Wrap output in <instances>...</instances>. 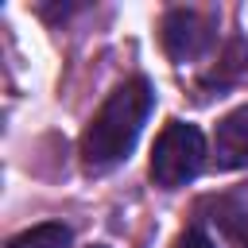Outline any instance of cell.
<instances>
[{
  "label": "cell",
  "instance_id": "6da1fadb",
  "mask_svg": "<svg viewBox=\"0 0 248 248\" xmlns=\"http://www.w3.org/2000/svg\"><path fill=\"white\" fill-rule=\"evenodd\" d=\"M155 105V93L143 78H132L124 85H116L105 105L97 108V116L89 120L85 136H81V159L89 170H108L120 159H128V151L136 147L147 112Z\"/></svg>",
  "mask_w": 248,
  "mask_h": 248
},
{
  "label": "cell",
  "instance_id": "7a4b0ae2",
  "mask_svg": "<svg viewBox=\"0 0 248 248\" xmlns=\"http://www.w3.org/2000/svg\"><path fill=\"white\" fill-rule=\"evenodd\" d=\"M202 167H205V136L186 120H170L159 132L155 147H151V178H155V186L178 190V186L194 182L202 174Z\"/></svg>",
  "mask_w": 248,
  "mask_h": 248
},
{
  "label": "cell",
  "instance_id": "3957f363",
  "mask_svg": "<svg viewBox=\"0 0 248 248\" xmlns=\"http://www.w3.org/2000/svg\"><path fill=\"white\" fill-rule=\"evenodd\" d=\"M213 43V19L198 8H170L163 16V46L174 62H194Z\"/></svg>",
  "mask_w": 248,
  "mask_h": 248
},
{
  "label": "cell",
  "instance_id": "277c9868",
  "mask_svg": "<svg viewBox=\"0 0 248 248\" xmlns=\"http://www.w3.org/2000/svg\"><path fill=\"white\" fill-rule=\"evenodd\" d=\"M213 155H217V167H225V170L248 167V105L232 108V112L217 124Z\"/></svg>",
  "mask_w": 248,
  "mask_h": 248
},
{
  "label": "cell",
  "instance_id": "5b68a950",
  "mask_svg": "<svg viewBox=\"0 0 248 248\" xmlns=\"http://www.w3.org/2000/svg\"><path fill=\"white\" fill-rule=\"evenodd\" d=\"M70 229L58 225V221H43V225H31L23 229L19 236L8 240V248H70Z\"/></svg>",
  "mask_w": 248,
  "mask_h": 248
},
{
  "label": "cell",
  "instance_id": "8992f818",
  "mask_svg": "<svg viewBox=\"0 0 248 248\" xmlns=\"http://www.w3.org/2000/svg\"><path fill=\"white\" fill-rule=\"evenodd\" d=\"M170 248H217V244H213V236H209L205 229H198V225H194V229L178 232V240H174Z\"/></svg>",
  "mask_w": 248,
  "mask_h": 248
}]
</instances>
